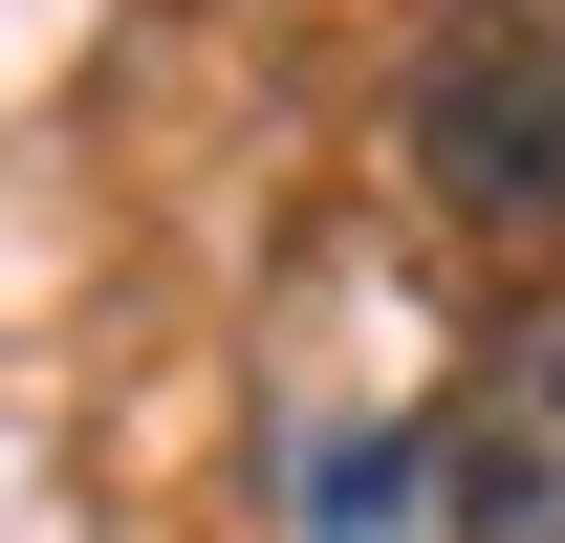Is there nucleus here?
I'll return each instance as SVG.
<instances>
[{
	"label": "nucleus",
	"mask_w": 565,
	"mask_h": 543,
	"mask_svg": "<svg viewBox=\"0 0 565 543\" xmlns=\"http://www.w3.org/2000/svg\"><path fill=\"white\" fill-rule=\"evenodd\" d=\"M435 478H457V522H479V543H565V327L522 348L457 435H435Z\"/></svg>",
	"instance_id": "2"
},
{
	"label": "nucleus",
	"mask_w": 565,
	"mask_h": 543,
	"mask_svg": "<svg viewBox=\"0 0 565 543\" xmlns=\"http://www.w3.org/2000/svg\"><path fill=\"white\" fill-rule=\"evenodd\" d=\"M414 174L479 239H565V0H457L414 44Z\"/></svg>",
	"instance_id": "1"
},
{
	"label": "nucleus",
	"mask_w": 565,
	"mask_h": 543,
	"mask_svg": "<svg viewBox=\"0 0 565 543\" xmlns=\"http://www.w3.org/2000/svg\"><path fill=\"white\" fill-rule=\"evenodd\" d=\"M305 543H414V435H327V478H305Z\"/></svg>",
	"instance_id": "3"
}]
</instances>
